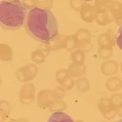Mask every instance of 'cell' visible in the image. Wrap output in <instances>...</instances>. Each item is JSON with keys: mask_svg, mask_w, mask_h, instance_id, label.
I'll return each mask as SVG.
<instances>
[{"mask_svg": "<svg viewBox=\"0 0 122 122\" xmlns=\"http://www.w3.org/2000/svg\"><path fill=\"white\" fill-rule=\"evenodd\" d=\"M25 28L30 36L42 43L52 41L58 34L56 17L45 8H34L28 12Z\"/></svg>", "mask_w": 122, "mask_h": 122, "instance_id": "1", "label": "cell"}, {"mask_svg": "<svg viewBox=\"0 0 122 122\" xmlns=\"http://www.w3.org/2000/svg\"><path fill=\"white\" fill-rule=\"evenodd\" d=\"M27 8L19 0L1 1L0 23L2 27L15 30L22 27L25 23Z\"/></svg>", "mask_w": 122, "mask_h": 122, "instance_id": "2", "label": "cell"}, {"mask_svg": "<svg viewBox=\"0 0 122 122\" xmlns=\"http://www.w3.org/2000/svg\"><path fill=\"white\" fill-rule=\"evenodd\" d=\"M47 122H75L69 115L62 111H55L48 118Z\"/></svg>", "mask_w": 122, "mask_h": 122, "instance_id": "3", "label": "cell"}, {"mask_svg": "<svg viewBox=\"0 0 122 122\" xmlns=\"http://www.w3.org/2000/svg\"><path fill=\"white\" fill-rule=\"evenodd\" d=\"M116 43L119 49L122 50V26L119 28L117 35Z\"/></svg>", "mask_w": 122, "mask_h": 122, "instance_id": "4", "label": "cell"}, {"mask_svg": "<svg viewBox=\"0 0 122 122\" xmlns=\"http://www.w3.org/2000/svg\"><path fill=\"white\" fill-rule=\"evenodd\" d=\"M122 122V119H121V120H119V121H117V122Z\"/></svg>", "mask_w": 122, "mask_h": 122, "instance_id": "5", "label": "cell"}, {"mask_svg": "<svg viewBox=\"0 0 122 122\" xmlns=\"http://www.w3.org/2000/svg\"><path fill=\"white\" fill-rule=\"evenodd\" d=\"M86 1H91V0H86Z\"/></svg>", "mask_w": 122, "mask_h": 122, "instance_id": "6", "label": "cell"}]
</instances>
